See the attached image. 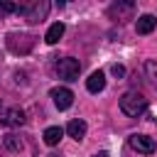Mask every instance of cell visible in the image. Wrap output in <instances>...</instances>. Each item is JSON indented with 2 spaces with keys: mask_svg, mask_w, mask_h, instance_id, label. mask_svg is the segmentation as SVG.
<instances>
[{
  "mask_svg": "<svg viewBox=\"0 0 157 157\" xmlns=\"http://www.w3.org/2000/svg\"><path fill=\"white\" fill-rule=\"evenodd\" d=\"M120 110L128 118H140L147 110V98L142 93H137V91H125L120 96Z\"/></svg>",
  "mask_w": 157,
  "mask_h": 157,
  "instance_id": "1",
  "label": "cell"
},
{
  "mask_svg": "<svg viewBox=\"0 0 157 157\" xmlns=\"http://www.w3.org/2000/svg\"><path fill=\"white\" fill-rule=\"evenodd\" d=\"M54 71H56V76L64 78V81H76L78 74H81V64H78V59H74V56H64V59H56Z\"/></svg>",
  "mask_w": 157,
  "mask_h": 157,
  "instance_id": "2",
  "label": "cell"
},
{
  "mask_svg": "<svg viewBox=\"0 0 157 157\" xmlns=\"http://www.w3.org/2000/svg\"><path fill=\"white\" fill-rule=\"evenodd\" d=\"M49 12V2L47 0H32V2H25L20 5V15H25L27 22H42Z\"/></svg>",
  "mask_w": 157,
  "mask_h": 157,
  "instance_id": "3",
  "label": "cell"
},
{
  "mask_svg": "<svg viewBox=\"0 0 157 157\" xmlns=\"http://www.w3.org/2000/svg\"><path fill=\"white\" fill-rule=\"evenodd\" d=\"M5 42H7V49L15 52V54H27L34 47V37L32 34H25V32H10Z\"/></svg>",
  "mask_w": 157,
  "mask_h": 157,
  "instance_id": "4",
  "label": "cell"
},
{
  "mask_svg": "<svg viewBox=\"0 0 157 157\" xmlns=\"http://www.w3.org/2000/svg\"><path fill=\"white\" fill-rule=\"evenodd\" d=\"M128 145H130L135 152H140V155H152V152L157 150L155 140H152L150 135H140V132H132V135L128 137Z\"/></svg>",
  "mask_w": 157,
  "mask_h": 157,
  "instance_id": "5",
  "label": "cell"
},
{
  "mask_svg": "<svg viewBox=\"0 0 157 157\" xmlns=\"http://www.w3.org/2000/svg\"><path fill=\"white\" fill-rule=\"evenodd\" d=\"M52 101H54V105H56L59 110H66V108H71V103H74V93H71L66 86H56V88H52Z\"/></svg>",
  "mask_w": 157,
  "mask_h": 157,
  "instance_id": "6",
  "label": "cell"
},
{
  "mask_svg": "<svg viewBox=\"0 0 157 157\" xmlns=\"http://www.w3.org/2000/svg\"><path fill=\"white\" fill-rule=\"evenodd\" d=\"M132 12H135V2H130V0H125V2H113V5L108 7V15H110L113 20H130Z\"/></svg>",
  "mask_w": 157,
  "mask_h": 157,
  "instance_id": "7",
  "label": "cell"
},
{
  "mask_svg": "<svg viewBox=\"0 0 157 157\" xmlns=\"http://www.w3.org/2000/svg\"><path fill=\"white\" fill-rule=\"evenodd\" d=\"M25 110L22 108H7L5 113H2V118H0V123L5 125V128H20V125H25Z\"/></svg>",
  "mask_w": 157,
  "mask_h": 157,
  "instance_id": "8",
  "label": "cell"
},
{
  "mask_svg": "<svg viewBox=\"0 0 157 157\" xmlns=\"http://www.w3.org/2000/svg\"><path fill=\"white\" fill-rule=\"evenodd\" d=\"M155 27H157V17H155V15H150V12L140 15V17H137V22H135V32H137V34H150Z\"/></svg>",
  "mask_w": 157,
  "mask_h": 157,
  "instance_id": "9",
  "label": "cell"
},
{
  "mask_svg": "<svg viewBox=\"0 0 157 157\" xmlns=\"http://www.w3.org/2000/svg\"><path fill=\"white\" fill-rule=\"evenodd\" d=\"M86 88H88L91 93H101V91L105 88V74H103V71H93V74L86 78Z\"/></svg>",
  "mask_w": 157,
  "mask_h": 157,
  "instance_id": "10",
  "label": "cell"
},
{
  "mask_svg": "<svg viewBox=\"0 0 157 157\" xmlns=\"http://www.w3.org/2000/svg\"><path fill=\"white\" fill-rule=\"evenodd\" d=\"M66 135L74 137V140H83V135H86V120H81V118L69 120V125H66Z\"/></svg>",
  "mask_w": 157,
  "mask_h": 157,
  "instance_id": "11",
  "label": "cell"
},
{
  "mask_svg": "<svg viewBox=\"0 0 157 157\" xmlns=\"http://www.w3.org/2000/svg\"><path fill=\"white\" fill-rule=\"evenodd\" d=\"M44 142L49 145V147H54V145H59V140L64 137V128H59V125H49L47 130H44Z\"/></svg>",
  "mask_w": 157,
  "mask_h": 157,
  "instance_id": "12",
  "label": "cell"
},
{
  "mask_svg": "<svg viewBox=\"0 0 157 157\" xmlns=\"http://www.w3.org/2000/svg\"><path fill=\"white\" fill-rule=\"evenodd\" d=\"M64 29H66V27H64V22H54V25L47 29V34H44V42H47V44H56V42L64 37Z\"/></svg>",
  "mask_w": 157,
  "mask_h": 157,
  "instance_id": "13",
  "label": "cell"
},
{
  "mask_svg": "<svg viewBox=\"0 0 157 157\" xmlns=\"http://www.w3.org/2000/svg\"><path fill=\"white\" fill-rule=\"evenodd\" d=\"M145 76H147V81H150V86L157 91V61H145Z\"/></svg>",
  "mask_w": 157,
  "mask_h": 157,
  "instance_id": "14",
  "label": "cell"
},
{
  "mask_svg": "<svg viewBox=\"0 0 157 157\" xmlns=\"http://www.w3.org/2000/svg\"><path fill=\"white\" fill-rule=\"evenodd\" d=\"M2 145H5V150H10V152H20V150H22V140H20L17 135H5V137H2Z\"/></svg>",
  "mask_w": 157,
  "mask_h": 157,
  "instance_id": "15",
  "label": "cell"
},
{
  "mask_svg": "<svg viewBox=\"0 0 157 157\" xmlns=\"http://www.w3.org/2000/svg\"><path fill=\"white\" fill-rule=\"evenodd\" d=\"M10 12H20V5L12 0H0V15H10Z\"/></svg>",
  "mask_w": 157,
  "mask_h": 157,
  "instance_id": "16",
  "label": "cell"
},
{
  "mask_svg": "<svg viewBox=\"0 0 157 157\" xmlns=\"http://www.w3.org/2000/svg\"><path fill=\"white\" fill-rule=\"evenodd\" d=\"M110 71H113L118 78H123V76H125V66H123V64H113V66H110Z\"/></svg>",
  "mask_w": 157,
  "mask_h": 157,
  "instance_id": "17",
  "label": "cell"
},
{
  "mask_svg": "<svg viewBox=\"0 0 157 157\" xmlns=\"http://www.w3.org/2000/svg\"><path fill=\"white\" fill-rule=\"evenodd\" d=\"M93 157H108V152H105V150H101V152H96Z\"/></svg>",
  "mask_w": 157,
  "mask_h": 157,
  "instance_id": "18",
  "label": "cell"
},
{
  "mask_svg": "<svg viewBox=\"0 0 157 157\" xmlns=\"http://www.w3.org/2000/svg\"><path fill=\"white\" fill-rule=\"evenodd\" d=\"M47 157H59V155H47Z\"/></svg>",
  "mask_w": 157,
  "mask_h": 157,
  "instance_id": "19",
  "label": "cell"
}]
</instances>
